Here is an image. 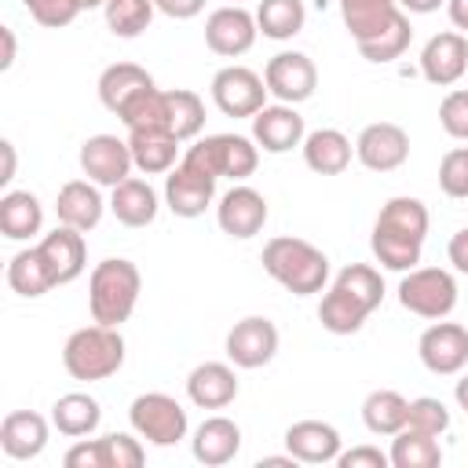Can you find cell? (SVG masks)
<instances>
[{
	"label": "cell",
	"instance_id": "6da1fadb",
	"mask_svg": "<svg viewBox=\"0 0 468 468\" xmlns=\"http://www.w3.org/2000/svg\"><path fill=\"white\" fill-rule=\"evenodd\" d=\"M428 238V208L417 197H391L373 219L369 249L388 271H413L420 263V249Z\"/></svg>",
	"mask_w": 468,
	"mask_h": 468
},
{
	"label": "cell",
	"instance_id": "7a4b0ae2",
	"mask_svg": "<svg viewBox=\"0 0 468 468\" xmlns=\"http://www.w3.org/2000/svg\"><path fill=\"white\" fill-rule=\"evenodd\" d=\"M263 271L292 296H314L329 282V256L292 234H278L263 245Z\"/></svg>",
	"mask_w": 468,
	"mask_h": 468
},
{
	"label": "cell",
	"instance_id": "3957f363",
	"mask_svg": "<svg viewBox=\"0 0 468 468\" xmlns=\"http://www.w3.org/2000/svg\"><path fill=\"white\" fill-rule=\"evenodd\" d=\"M139 289H143V278H139V267L124 256H110L102 263H95L91 278H88V311H91V322L99 325H124L139 303Z\"/></svg>",
	"mask_w": 468,
	"mask_h": 468
},
{
	"label": "cell",
	"instance_id": "277c9868",
	"mask_svg": "<svg viewBox=\"0 0 468 468\" xmlns=\"http://www.w3.org/2000/svg\"><path fill=\"white\" fill-rule=\"evenodd\" d=\"M62 366L73 380H106L124 366V336L117 325H84L66 336Z\"/></svg>",
	"mask_w": 468,
	"mask_h": 468
},
{
	"label": "cell",
	"instance_id": "5b68a950",
	"mask_svg": "<svg viewBox=\"0 0 468 468\" xmlns=\"http://www.w3.org/2000/svg\"><path fill=\"white\" fill-rule=\"evenodd\" d=\"M183 165L212 176V179H249L260 165V146L256 139H245V135H234V132H219V135H205L197 143L186 146L183 154Z\"/></svg>",
	"mask_w": 468,
	"mask_h": 468
},
{
	"label": "cell",
	"instance_id": "8992f818",
	"mask_svg": "<svg viewBox=\"0 0 468 468\" xmlns=\"http://www.w3.org/2000/svg\"><path fill=\"white\" fill-rule=\"evenodd\" d=\"M399 303L417 318L439 322L457 307V282L442 267H413L399 282Z\"/></svg>",
	"mask_w": 468,
	"mask_h": 468
},
{
	"label": "cell",
	"instance_id": "52a82bcc",
	"mask_svg": "<svg viewBox=\"0 0 468 468\" xmlns=\"http://www.w3.org/2000/svg\"><path fill=\"white\" fill-rule=\"evenodd\" d=\"M128 420L132 431L150 446H176L179 439H186V410L165 391L135 395L128 406Z\"/></svg>",
	"mask_w": 468,
	"mask_h": 468
},
{
	"label": "cell",
	"instance_id": "ba28073f",
	"mask_svg": "<svg viewBox=\"0 0 468 468\" xmlns=\"http://www.w3.org/2000/svg\"><path fill=\"white\" fill-rule=\"evenodd\" d=\"M212 102L227 117H256L267 106V80L249 66H223L212 77Z\"/></svg>",
	"mask_w": 468,
	"mask_h": 468
},
{
	"label": "cell",
	"instance_id": "9c48e42d",
	"mask_svg": "<svg viewBox=\"0 0 468 468\" xmlns=\"http://www.w3.org/2000/svg\"><path fill=\"white\" fill-rule=\"evenodd\" d=\"M417 355L424 362L428 373L435 377H453L468 366V329L461 322H431L420 340H417Z\"/></svg>",
	"mask_w": 468,
	"mask_h": 468
},
{
	"label": "cell",
	"instance_id": "30bf717a",
	"mask_svg": "<svg viewBox=\"0 0 468 468\" xmlns=\"http://www.w3.org/2000/svg\"><path fill=\"white\" fill-rule=\"evenodd\" d=\"M263 80H267V91L278 99V102H307L318 88V69L311 62V55L303 51H278L274 58H267L263 66Z\"/></svg>",
	"mask_w": 468,
	"mask_h": 468
},
{
	"label": "cell",
	"instance_id": "8fae6325",
	"mask_svg": "<svg viewBox=\"0 0 468 468\" xmlns=\"http://www.w3.org/2000/svg\"><path fill=\"white\" fill-rule=\"evenodd\" d=\"M223 351L238 369H260L278 355V325L263 314H249L234 322V329L223 340Z\"/></svg>",
	"mask_w": 468,
	"mask_h": 468
},
{
	"label": "cell",
	"instance_id": "7c38bea8",
	"mask_svg": "<svg viewBox=\"0 0 468 468\" xmlns=\"http://www.w3.org/2000/svg\"><path fill=\"white\" fill-rule=\"evenodd\" d=\"M256 33H260L256 15L245 11L241 4H223L205 18V44H208V51H216L223 58L245 55L256 44Z\"/></svg>",
	"mask_w": 468,
	"mask_h": 468
},
{
	"label": "cell",
	"instance_id": "4fadbf2b",
	"mask_svg": "<svg viewBox=\"0 0 468 468\" xmlns=\"http://www.w3.org/2000/svg\"><path fill=\"white\" fill-rule=\"evenodd\" d=\"M135 161H132V150H128V139H117V135H88L80 143V172L99 183V186H117L132 176Z\"/></svg>",
	"mask_w": 468,
	"mask_h": 468
},
{
	"label": "cell",
	"instance_id": "5bb4252c",
	"mask_svg": "<svg viewBox=\"0 0 468 468\" xmlns=\"http://www.w3.org/2000/svg\"><path fill=\"white\" fill-rule=\"evenodd\" d=\"M355 157L369 172H395L410 157V135L402 124H391V121L366 124L355 139Z\"/></svg>",
	"mask_w": 468,
	"mask_h": 468
},
{
	"label": "cell",
	"instance_id": "9a60e30c",
	"mask_svg": "<svg viewBox=\"0 0 468 468\" xmlns=\"http://www.w3.org/2000/svg\"><path fill=\"white\" fill-rule=\"evenodd\" d=\"M37 252H40V260L48 263V274H51L55 285L77 282V278L84 274V267H88L84 230L66 227V223H58L51 234H44V238L37 241Z\"/></svg>",
	"mask_w": 468,
	"mask_h": 468
},
{
	"label": "cell",
	"instance_id": "2e32d148",
	"mask_svg": "<svg viewBox=\"0 0 468 468\" xmlns=\"http://www.w3.org/2000/svg\"><path fill=\"white\" fill-rule=\"evenodd\" d=\"M420 73L435 88H450L468 73V37L457 29L435 33L420 51Z\"/></svg>",
	"mask_w": 468,
	"mask_h": 468
},
{
	"label": "cell",
	"instance_id": "e0dca14e",
	"mask_svg": "<svg viewBox=\"0 0 468 468\" xmlns=\"http://www.w3.org/2000/svg\"><path fill=\"white\" fill-rule=\"evenodd\" d=\"M216 223H219V230L227 238L249 241L267 223V197L260 190H252V186H230L216 205Z\"/></svg>",
	"mask_w": 468,
	"mask_h": 468
},
{
	"label": "cell",
	"instance_id": "ac0fdd59",
	"mask_svg": "<svg viewBox=\"0 0 468 468\" xmlns=\"http://www.w3.org/2000/svg\"><path fill=\"white\" fill-rule=\"evenodd\" d=\"M212 197H216V179L183 161L165 176V205L179 219H197L212 205Z\"/></svg>",
	"mask_w": 468,
	"mask_h": 468
},
{
	"label": "cell",
	"instance_id": "d6986e66",
	"mask_svg": "<svg viewBox=\"0 0 468 468\" xmlns=\"http://www.w3.org/2000/svg\"><path fill=\"white\" fill-rule=\"evenodd\" d=\"M307 135L303 128V117L296 106L289 102H274V106H263L256 117H252V139L260 150L267 154H289L292 146H300Z\"/></svg>",
	"mask_w": 468,
	"mask_h": 468
},
{
	"label": "cell",
	"instance_id": "ffe728a7",
	"mask_svg": "<svg viewBox=\"0 0 468 468\" xmlns=\"http://www.w3.org/2000/svg\"><path fill=\"white\" fill-rule=\"evenodd\" d=\"M157 84H154V77L143 69V66H135V62H113V66H106L102 73H99V102L110 110V113H124L135 99H143L146 91H154Z\"/></svg>",
	"mask_w": 468,
	"mask_h": 468
},
{
	"label": "cell",
	"instance_id": "44dd1931",
	"mask_svg": "<svg viewBox=\"0 0 468 468\" xmlns=\"http://www.w3.org/2000/svg\"><path fill=\"white\" fill-rule=\"evenodd\" d=\"M186 399L197 410H223L238 399V373L234 362H201L186 377Z\"/></svg>",
	"mask_w": 468,
	"mask_h": 468
},
{
	"label": "cell",
	"instance_id": "7402d4cb",
	"mask_svg": "<svg viewBox=\"0 0 468 468\" xmlns=\"http://www.w3.org/2000/svg\"><path fill=\"white\" fill-rule=\"evenodd\" d=\"M102 212H106V201L99 194V183L91 179H69L62 183L58 197H55V216L58 223L66 227H77V230H95L102 223Z\"/></svg>",
	"mask_w": 468,
	"mask_h": 468
},
{
	"label": "cell",
	"instance_id": "603a6c76",
	"mask_svg": "<svg viewBox=\"0 0 468 468\" xmlns=\"http://www.w3.org/2000/svg\"><path fill=\"white\" fill-rule=\"evenodd\" d=\"M190 450H194V461L205 464V468L230 464L238 457V450H241V428L230 417H205L194 428Z\"/></svg>",
	"mask_w": 468,
	"mask_h": 468
},
{
	"label": "cell",
	"instance_id": "cb8c5ba5",
	"mask_svg": "<svg viewBox=\"0 0 468 468\" xmlns=\"http://www.w3.org/2000/svg\"><path fill=\"white\" fill-rule=\"evenodd\" d=\"M285 450L300 464H329L340 457V431L325 420H296L285 428Z\"/></svg>",
	"mask_w": 468,
	"mask_h": 468
},
{
	"label": "cell",
	"instance_id": "d4e9b609",
	"mask_svg": "<svg viewBox=\"0 0 468 468\" xmlns=\"http://www.w3.org/2000/svg\"><path fill=\"white\" fill-rule=\"evenodd\" d=\"M48 446V420L33 410H11L0 424V450L11 461H33Z\"/></svg>",
	"mask_w": 468,
	"mask_h": 468
},
{
	"label": "cell",
	"instance_id": "484cf974",
	"mask_svg": "<svg viewBox=\"0 0 468 468\" xmlns=\"http://www.w3.org/2000/svg\"><path fill=\"white\" fill-rule=\"evenodd\" d=\"M128 150L143 176H168L179 157V139L168 128H139L128 132Z\"/></svg>",
	"mask_w": 468,
	"mask_h": 468
},
{
	"label": "cell",
	"instance_id": "4316f807",
	"mask_svg": "<svg viewBox=\"0 0 468 468\" xmlns=\"http://www.w3.org/2000/svg\"><path fill=\"white\" fill-rule=\"evenodd\" d=\"M300 150H303V165L311 172H318V176H340V172H347L351 154H355L351 139L340 128H314V132H307L303 143H300Z\"/></svg>",
	"mask_w": 468,
	"mask_h": 468
},
{
	"label": "cell",
	"instance_id": "83f0119b",
	"mask_svg": "<svg viewBox=\"0 0 468 468\" xmlns=\"http://www.w3.org/2000/svg\"><path fill=\"white\" fill-rule=\"evenodd\" d=\"M157 208H161L157 190H154L146 179L128 176L124 183H117V186L110 190V212H113L117 223H124V227H150V223L157 219Z\"/></svg>",
	"mask_w": 468,
	"mask_h": 468
},
{
	"label": "cell",
	"instance_id": "f1b7e54d",
	"mask_svg": "<svg viewBox=\"0 0 468 468\" xmlns=\"http://www.w3.org/2000/svg\"><path fill=\"white\" fill-rule=\"evenodd\" d=\"M44 227V205L29 190H7L0 197V230L11 241H29Z\"/></svg>",
	"mask_w": 468,
	"mask_h": 468
},
{
	"label": "cell",
	"instance_id": "f546056e",
	"mask_svg": "<svg viewBox=\"0 0 468 468\" xmlns=\"http://www.w3.org/2000/svg\"><path fill=\"white\" fill-rule=\"evenodd\" d=\"M99 420H102V410H99V402H95L88 391H69V395L55 399V406H51V424H55L58 435H66V439H84V435H91V431L99 428Z\"/></svg>",
	"mask_w": 468,
	"mask_h": 468
},
{
	"label": "cell",
	"instance_id": "4dcf8cb0",
	"mask_svg": "<svg viewBox=\"0 0 468 468\" xmlns=\"http://www.w3.org/2000/svg\"><path fill=\"white\" fill-rule=\"evenodd\" d=\"M410 420V399H402L399 391L391 388H377L362 399V424L373 431V435H395L402 431Z\"/></svg>",
	"mask_w": 468,
	"mask_h": 468
},
{
	"label": "cell",
	"instance_id": "1f68e13d",
	"mask_svg": "<svg viewBox=\"0 0 468 468\" xmlns=\"http://www.w3.org/2000/svg\"><path fill=\"white\" fill-rule=\"evenodd\" d=\"M336 4H340V18H344L347 33L355 37V44L377 37L402 11L399 0H336Z\"/></svg>",
	"mask_w": 468,
	"mask_h": 468
},
{
	"label": "cell",
	"instance_id": "d6a6232c",
	"mask_svg": "<svg viewBox=\"0 0 468 468\" xmlns=\"http://www.w3.org/2000/svg\"><path fill=\"white\" fill-rule=\"evenodd\" d=\"M395 468H439L442 464V446L435 435L417 431V428H402L391 435V450H388Z\"/></svg>",
	"mask_w": 468,
	"mask_h": 468
},
{
	"label": "cell",
	"instance_id": "836d02e7",
	"mask_svg": "<svg viewBox=\"0 0 468 468\" xmlns=\"http://www.w3.org/2000/svg\"><path fill=\"white\" fill-rule=\"evenodd\" d=\"M366 318H369V311H366L358 300H351L344 289H336V285L325 289V296H322V303H318V322H322L325 333H333V336H351V333L362 329Z\"/></svg>",
	"mask_w": 468,
	"mask_h": 468
},
{
	"label": "cell",
	"instance_id": "e575fe53",
	"mask_svg": "<svg viewBox=\"0 0 468 468\" xmlns=\"http://www.w3.org/2000/svg\"><path fill=\"white\" fill-rule=\"evenodd\" d=\"M307 22L303 0H260L256 4V26L267 40H292Z\"/></svg>",
	"mask_w": 468,
	"mask_h": 468
},
{
	"label": "cell",
	"instance_id": "d590c367",
	"mask_svg": "<svg viewBox=\"0 0 468 468\" xmlns=\"http://www.w3.org/2000/svg\"><path fill=\"white\" fill-rule=\"evenodd\" d=\"M7 285H11V292H18L26 300H37L48 289H55V282L48 274V263L40 260L37 245H29V249H22V252L11 256V263H7Z\"/></svg>",
	"mask_w": 468,
	"mask_h": 468
},
{
	"label": "cell",
	"instance_id": "8d00e7d4",
	"mask_svg": "<svg viewBox=\"0 0 468 468\" xmlns=\"http://www.w3.org/2000/svg\"><path fill=\"white\" fill-rule=\"evenodd\" d=\"M165 99H168V132L179 143L197 139L201 128H205V102H201V95L190 91V88H172V91H165Z\"/></svg>",
	"mask_w": 468,
	"mask_h": 468
},
{
	"label": "cell",
	"instance_id": "74e56055",
	"mask_svg": "<svg viewBox=\"0 0 468 468\" xmlns=\"http://www.w3.org/2000/svg\"><path fill=\"white\" fill-rule=\"evenodd\" d=\"M154 11H157L154 0H106V7H102L106 29L121 40H132V37L146 33L150 22H154Z\"/></svg>",
	"mask_w": 468,
	"mask_h": 468
},
{
	"label": "cell",
	"instance_id": "f35d334b",
	"mask_svg": "<svg viewBox=\"0 0 468 468\" xmlns=\"http://www.w3.org/2000/svg\"><path fill=\"white\" fill-rule=\"evenodd\" d=\"M333 285L344 289L351 300H358L369 314H373V311L380 307V300H384V278H380V271L369 267V263H347V267L333 278Z\"/></svg>",
	"mask_w": 468,
	"mask_h": 468
},
{
	"label": "cell",
	"instance_id": "ab89813d",
	"mask_svg": "<svg viewBox=\"0 0 468 468\" xmlns=\"http://www.w3.org/2000/svg\"><path fill=\"white\" fill-rule=\"evenodd\" d=\"M410 40H413L410 15H406V11H399V15H395V22H388L377 37L362 40V44H358V51H362V58H366V62H395V58L410 48Z\"/></svg>",
	"mask_w": 468,
	"mask_h": 468
},
{
	"label": "cell",
	"instance_id": "60d3db41",
	"mask_svg": "<svg viewBox=\"0 0 468 468\" xmlns=\"http://www.w3.org/2000/svg\"><path fill=\"white\" fill-rule=\"evenodd\" d=\"M124 128L128 132H139V128H168V99L161 88L146 91L143 99H135L124 113H121Z\"/></svg>",
	"mask_w": 468,
	"mask_h": 468
},
{
	"label": "cell",
	"instance_id": "b9f144b4",
	"mask_svg": "<svg viewBox=\"0 0 468 468\" xmlns=\"http://www.w3.org/2000/svg\"><path fill=\"white\" fill-rule=\"evenodd\" d=\"M439 190L453 201L468 197V146H453L439 161Z\"/></svg>",
	"mask_w": 468,
	"mask_h": 468
},
{
	"label": "cell",
	"instance_id": "7bdbcfd3",
	"mask_svg": "<svg viewBox=\"0 0 468 468\" xmlns=\"http://www.w3.org/2000/svg\"><path fill=\"white\" fill-rule=\"evenodd\" d=\"M406 424L439 439V435H446V431H450V410H446V402H442V399L420 395V399H413V402H410V420H406Z\"/></svg>",
	"mask_w": 468,
	"mask_h": 468
},
{
	"label": "cell",
	"instance_id": "ee69618b",
	"mask_svg": "<svg viewBox=\"0 0 468 468\" xmlns=\"http://www.w3.org/2000/svg\"><path fill=\"white\" fill-rule=\"evenodd\" d=\"M102 457H106V468H139L146 461V450L135 435L113 431V435H102Z\"/></svg>",
	"mask_w": 468,
	"mask_h": 468
},
{
	"label": "cell",
	"instance_id": "f6af8a7d",
	"mask_svg": "<svg viewBox=\"0 0 468 468\" xmlns=\"http://www.w3.org/2000/svg\"><path fill=\"white\" fill-rule=\"evenodd\" d=\"M439 124L450 139H461L468 143V88H457V91H446L442 102H439Z\"/></svg>",
	"mask_w": 468,
	"mask_h": 468
},
{
	"label": "cell",
	"instance_id": "bcb514c9",
	"mask_svg": "<svg viewBox=\"0 0 468 468\" xmlns=\"http://www.w3.org/2000/svg\"><path fill=\"white\" fill-rule=\"evenodd\" d=\"M22 4L48 29H62V26H69L80 15V4L77 0H22Z\"/></svg>",
	"mask_w": 468,
	"mask_h": 468
},
{
	"label": "cell",
	"instance_id": "7dc6e473",
	"mask_svg": "<svg viewBox=\"0 0 468 468\" xmlns=\"http://www.w3.org/2000/svg\"><path fill=\"white\" fill-rule=\"evenodd\" d=\"M66 468H106V457H102V439H77L66 457H62Z\"/></svg>",
	"mask_w": 468,
	"mask_h": 468
},
{
	"label": "cell",
	"instance_id": "c3c4849f",
	"mask_svg": "<svg viewBox=\"0 0 468 468\" xmlns=\"http://www.w3.org/2000/svg\"><path fill=\"white\" fill-rule=\"evenodd\" d=\"M336 464L340 468H388L391 457L384 450H377V446H351V450H340Z\"/></svg>",
	"mask_w": 468,
	"mask_h": 468
},
{
	"label": "cell",
	"instance_id": "681fc988",
	"mask_svg": "<svg viewBox=\"0 0 468 468\" xmlns=\"http://www.w3.org/2000/svg\"><path fill=\"white\" fill-rule=\"evenodd\" d=\"M154 4H157L161 15H168L176 22H186V18L201 15V7H205V0H154Z\"/></svg>",
	"mask_w": 468,
	"mask_h": 468
},
{
	"label": "cell",
	"instance_id": "f907efd6",
	"mask_svg": "<svg viewBox=\"0 0 468 468\" xmlns=\"http://www.w3.org/2000/svg\"><path fill=\"white\" fill-rule=\"evenodd\" d=\"M446 256H450L453 271L468 274V227H461V230L450 238V245H446Z\"/></svg>",
	"mask_w": 468,
	"mask_h": 468
},
{
	"label": "cell",
	"instance_id": "816d5d0a",
	"mask_svg": "<svg viewBox=\"0 0 468 468\" xmlns=\"http://www.w3.org/2000/svg\"><path fill=\"white\" fill-rule=\"evenodd\" d=\"M399 7H402L406 15H431V11L446 7V0H399Z\"/></svg>",
	"mask_w": 468,
	"mask_h": 468
},
{
	"label": "cell",
	"instance_id": "f5cc1de1",
	"mask_svg": "<svg viewBox=\"0 0 468 468\" xmlns=\"http://www.w3.org/2000/svg\"><path fill=\"white\" fill-rule=\"evenodd\" d=\"M446 15H450V22L457 29L468 33V0H446Z\"/></svg>",
	"mask_w": 468,
	"mask_h": 468
},
{
	"label": "cell",
	"instance_id": "db71d44e",
	"mask_svg": "<svg viewBox=\"0 0 468 468\" xmlns=\"http://www.w3.org/2000/svg\"><path fill=\"white\" fill-rule=\"evenodd\" d=\"M0 40H4L0 69H11V66H15V33H11V26H4V29H0Z\"/></svg>",
	"mask_w": 468,
	"mask_h": 468
},
{
	"label": "cell",
	"instance_id": "11a10c76",
	"mask_svg": "<svg viewBox=\"0 0 468 468\" xmlns=\"http://www.w3.org/2000/svg\"><path fill=\"white\" fill-rule=\"evenodd\" d=\"M0 150H4V172H0V183L7 186V183L15 179V143H11V139H4V143H0Z\"/></svg>",
	"mask_w": 468,
	"mask_h": 468
},
{
	"label": "cell",
	"instance_id": "9f6ffc18",
	"mask_svg": "<svg viewBox=\"0 0 468 468\" xmlns=\"http://www.w3.org/2000/svg\"><path fill=\"white\" fill-rule=\"evenodd\" d=\"M300 461L292 457V453H285V457H260L256 461V468H296Z\"/></svg>",
	"mask_w": 468,
	"mask_h": 468
},
{
	"label": "cell",
	"instance_id": "6f0895ef",
	"mask_svg": "<svg viewBox=\"0 0 468 468\" xmlns=\"http://www.w3.org/2000/svg\"><path fill=\"white\" fill-rule=\"evenodd\" d=\"M453 399H457V406L468 413V373L457 380V388H453Z\"/></svg>",
	"mask_w": 468,
	"mask_h": 468
},
{
	"label": "cell",
	"instance_id": "680465c9",
	"mask_svg": "<svg viewBox=\"0 0 468 468\" xmlns=\"http://www.w3.org/2000/svg\"><path fill=\"white\" fill-rule=\"evenodd\" d=\"M80 11H91V7H106V0H77Z\"/></svg>",
	"mask_w": 468,
	"mask_h": 468
},
{
	"label": "cell",
	"instance_id": "91938a15",
	"mask_svg": "<svg viewBox=\"0 0 468 468\" xmlns=\"http://www.w3.org/2000/svg\"><path fill=\"white\" fill-rule=\"evenodd\" d=\"M227 4H238V0H227Z\"/></svg>",
	"mask_w": 468,
	"mask_h": 468
}]
</instances>
